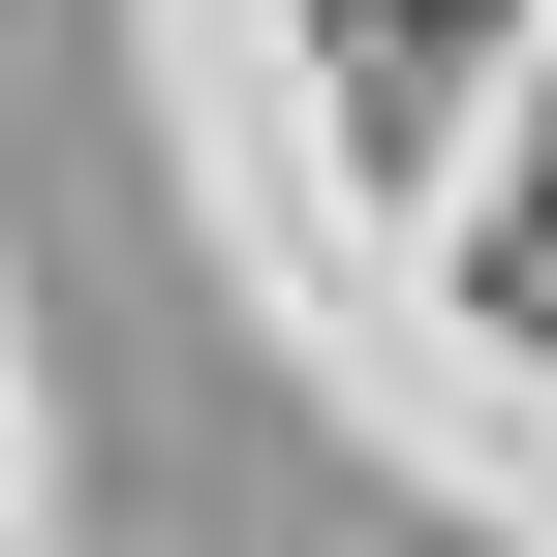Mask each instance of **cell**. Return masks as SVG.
Instances as JSON below:
<instances>
[{
	"label": "cell",
	"mask_w": 557,
	"mask_h": 557,
	"mask_svg": "<svg viewBox=\"0 0 557 557\" xmlns=\"http://www.w3.org/2000/svg\"><path fill=\"white\" fill-rule=\"evenodd\" d=\"M341 32H372V62H434V32H496V0H341Z\"/></svg>",
	"instance_id": "obj_1"
},
{
	"label": "cell",
	"mask_w": 557,
	"mask_h": 557,
	"mask_svg": "<svg viewBox=\"0 0 557 557\" xmlns=\"http://www.w3.org/2000/svg\"><path fill=\"white\" fill-rule=\"evenodd\" d=\"M527 278H557V186H527Z\"/></svg>",
	"instance_id": "obj_2"
}]
</instances>
